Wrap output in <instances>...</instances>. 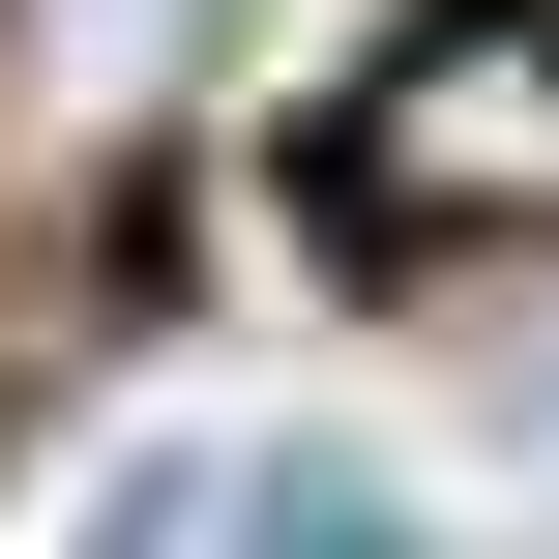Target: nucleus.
Wrapping results in <instances>:
<instances>
[{"label":"nucleus","mask_w":559,"mask_h":559,"mask_svg":"<svg viewBox=\"0 0 559 559\" xmlns=\"http://www.w3.org/2000/svg\"><path fill=\"white\" fill-rule=\"evenodd\" d=\"M324 206L383 265H472V236H559V0H413L324 118Z\"/></svg>","instance_id":"1"},{"label":"nucleus","mask_w":559,"mask_h":559,"mask_svg":"<svg viewBox=\"0 0 559 559\" xmlns=\"http://www.w3.org/2000/svg\"><path fill=\"white\" fill-rule=\"evenodd\" d=\"M118 531H295V559H324V531H383V472H354V442H177Z\"/></svg>","instance_id":"2"}]
</instances>
